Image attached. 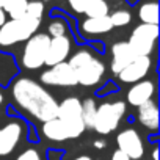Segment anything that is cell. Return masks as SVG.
Masks as SVG:
<instances>
[{
    "mask_svg": "<svg viewBox=\"0 0 160 160\" xmlns=\"http://www.w3.org/2000/svg\"><path fill=\"white\" fill-rule=\"evenodd\" d=\"M77 75V83L82 87H96L105 74V64L90 50H77L68 61Z\"/></svg>",
    "mask_w": 160,
    "mask_h": 160,
    "instance_id": "2",
    "label": "cell"
},
{
    "mask_svg": "<svg viewBox=\"0 0 160 160\" xmlns=\"http://www.w3.org/2000/svg\"><path fill=\"white\" fill-rule=\"evenodd\" d=\"M151 64H152V61H151L149 57H137L133 61H130L118 74V78L122 83H132L133 85L148 75V72L151 71Z\"/></svg>",
    "mask_w": 160,
    "mask_h": 160,
    "instance_id": "11",
    "label": "cell"
},
{
    "mask_svg": "<svg viewBox=\"0 0 160 160\" xmlns=\"http://www.w3.org/2000/svg\"><path fill=\"white\" fill-rule=\"evenodd\" d=\"M28 0H0V8L11 19H21L25 16Z\"/></svg>",
    "mask_w": 160,
    "mask_h": 160,
    "instance_id": "21",
    "label": "cell"
},
{
    "mask_svg": "<svg viewBox=\"0 0 160 160\" xmlns=\"http://www.w3.org/2000/svg\"><path fill=\"white\" fill-rule=\"evenodd\" d=\"M41 82L47 87H63V88H74L75 85H78L77 75L68 61L50 66L47 71H44L41 74Z\"/></svg>",
    "mask_w": 160,
    "mask_h": 160,
    "instance_id": "8",
    "label": "cell"
},
{
    "mask_svg": "<svg viewBox=\"0 0 160 160\" xmlns=\"http://www.w3.org/2000/svg\"><path fill=\"white\" fill-rule=\"evenodd\" d=\"M137 57L138 55L132 50V47L129 46V42H126V41L115 42L113 47H112V72L118 75Z\"/></svg>",
    "mask_w": 160,
    "mask_h": 160,
    "instance_id": "14",
    "label": "cell"
},
{
    "mask_svg": "<svg viewBox=\"0 0 160 160\" xmlns=\"http://www.w3.org/2000/svg\"><path fill=\"white\" fill-rule=\"evenodd\" d=\"M80 30L83 35H104L113 30V25L110 22L108 14L101 18H87L80 24Z\"/></svg>",
    "mask_w": 160,
    "mask_h": 160,
    "instance_id": "18",
    "label": "cell"
},
{
    "mask_svg": "<svg viewBox=\"0 0 160 160\" xmlns=\"http://www.w3.org/2000/svg\"><path fill=\"white\" fill-rule=\"evenodd\" d=\"M138 18L141 24L158 25V0H143L138 7Z\"/></svg>",
    "mask_w": 160,
    "mask_h": 160,
    "instance_id": "19",
    "label": "cell"
},
{
    "mask_svg": "<svg viewBox=\"0 0 160 160\" xmlns=\"http://www.w3.org/2000/svg\"><path fill=\"white\" fill-rule=\"evenodd\" d=\"M157 38H158V25L140 24L132 30L127 42L138 57H149L155 47Z\"/></svg>",
    "mask_w": 160,
    "mask_h": 160,
    "instance_id": "7",
    "label": "cell"
},
{
    "mask_svg": "<svg viewBox=\"0 0 160 160\" xmlns=\"http://www.w3.org/2000/svg\"><path fill=\"white\" fill-rule=\"evenodd\" d=\"M42 135L47 140L52 141H66V140H74L78 138L85 132L83 122H72V121H64L60 118H53L47 122H42Z\"/></svg>",
    "mask_w": 160,
    "mask_h": 160,
    "instance_id": "6",
    "label": "cell"
},
{
    "mask_svg": "<svg viewBox=\"0 0 160 160\" xmlns=\"http://www.w3.org/2000/svg\"><path fill=\"white\" fill-rule=\"evenodd\" d=\"M74 160H93L90 155H78V157H75Z\"/></svg>",
    "mask_w": 160,
    "mask_h": 160,
    "instance_id": "30",
    "label": "cell"
},
{
    "mask_svg": "<svg viewBox=\"0 0 160 160\" xmlns=\"http://www.w3.org/2000/svg\"><path fill=\"white\" fill-rule=\"evenodd\" d=\"M105 144H107V143H105L104 140H96V141H94V148H98V149H104Z\"/></svg>",
    "mask_w": 160,
    "mask_h": 160,
    "instance_id": "28",
    "label": "cell"
},
{
    "mask_svg": "<svg viewBox=\"0 0 160 160\" xmlns=\"http://www.w3.org/2000/svg\"><path fill=\"white\" fill-rule=\"evenodd\" d=\"M126 115V104L122 101L104 102L96 107V116L93 129L101 135H108L119 126V121Z\"/></svg>",
    "mask_w": 160,
    "mask_h": 160,
    "instance_id": "4",
    "label": "cell"
},
{
    "mask_svg": "<svg viewBox=\"0 0 160 160\" xmlns=\"http://www.w3.org/2000/svg\"><path fill=\"white\" fill-rule=\"evenodd\" d=\"M14 160H44L42 155L39 154L38 149H33V148H27L24 149L21 154H18V157Z\"/></svg>",
    "mask_w": 160,
    "mask_h": 160,
    "instance_id": "26",
    "label": "cell"
},
{
    "mask_svg": "<svg viewBox=\"0 0 160 160\" xmlns=\"http://www.w3.org/2000/svg\"><path fill=\"white\" fill-rule=\"evenodd\" d=\"M108 18H110V22L113 27H126L132 21V14L126 10H118V11L108 14Z\"/></svg>",
    "mask_w": 160,
    "mask_h": 160,
    "instance_id": "23",
    "label": "cell"
},
{
    "mask_svg": "<svg viewBox=\"0 0 160 160\" xmlns=\"http://www.w3.org/2000/svg\"><path fill=\"white\" fill-rule=\"evenodd\" d=\"M18 66L14 63V58L11 55H7L3 52H0V85L5 87L8 82L16 75Z\"/></svg>",
    "mask_w": 160,
    "mask_h": 160,
    "instance_id": "20",
    "label": "cell"
},
{
    "mask_svg": "<svg viewBox=\"0 0 160 160\" xmlns=\"http://www.w3.org/2000/svg\"><path fill=\"white\" fill-rule=\"evenodd\" d=\"M25 14L30 16V18H35V19H41L42 21V14H44V5H42V2H39V0L28 2Z\"/></svg>",
    "mask_w": 160,
    "mask_h": 160,
    "instance_id": "25",
    "label": "cell"
},
{
    "mask_svg": "<svg viewBox=\"0 0 160 160\" xmlns=\"http://www.w3.org/2000/svg\"><path fill=\"white\" fill-rule=\"evenodd\" d=\"M14 102L41 122L57 118L58 102L38 82L28 77H19L11 87Z\"/></svg>",
    "mask_w": 160,
    "mask_h": 160,
    "instance_id": "1",
    "label": "cell"
},
{
    "mask_svg": "<svg viewBox=\"0 0 160 160\" xmlns=\"http://www.w3.org/2000/svg\"><path fill=\"white\" fill-rule=\"evenodd\" d=\"M116 144H118V151H121L130 160H140L144 155L143 140H141L140 133L135 129H132V127L124 129L122 132L118 133Z\"/></svg>",
    "mask_w": 160,
    "mask_h": 160,
    "instance_id": "9",
    "label": "cell"
},
{
    "mask_svg": "<svg viewBox=\"0 0 160 160\" xmlns=\"http://www.w3.org/2000/svg\"><path fill=\"white\" fill-rule=\"evenodd\" d=\"M57 118L72 122H83L82 121V101L75 96L66 98L58 104Z\"/></svg>",
    "mask_w": 160,
    "mask_h": 160,
    "instance_id": "16",
    "label": "cell"
},
{
    "mask_svg": "<svg viewBox=\"0 0 160 160\" xmlns=\"http://www.w3.org/2000/svg\"><path fill=\"white\" fill-rule=\"evenodd\" d=\"M68 32V27H66V22L63 19H55L49 24V28H47V35L50 38H57V36H64Z\"/></svg>",
    "mask_w": 160,
    "mask_h": 160,
    "instance_id": "24",
    "label": "cell"
},
{
    "mask_svg": "<svg viewBox=\"0 0 160 160\" xmlns=\"http://www.w3.org/2000/svg\"><path fill=\"white\" fill-rule=\"evenodd\" d=\"M71 38L69 36H57V38H50L49 42V49H47V55H46V61L44 64L55 66L60 64L63 61H66V58L71 53Z\"/></svg>",
    "mask_w": 160,
    "mask_h": 160,
    "instance_id": "12",
    "label": "cell"
},
{
    "mask_svg": "<svg viewBox=\"0 0 160 160\" xmlns=\"http://www.w3.org/2000/svg\"><path fill=\"white\" fill-rule=\"evenodd\" d=\"M152 157H154V160H158V158H157V148L154 149V152H152Z\"/></svg>",
    "mask_w": 160,
    "mask_h": 160,
    "instance_id": "31",
    "label": "cell"
},
{
    "mask_svg": "<svg viewBox=\"0 0 160 160\" xmlns=\"http://www.w3.org/2000/svg\"><path fill=\"white\" fill-rule=\"evenodd\" d=\"M110 160H130V158H129L127 155H124L121 151H118V149H116V151L113 152V155H112V158H110Z\"/></svg>",
    "mask_w": 160,
    "mask_h": 160,
    "instance_id": "27",
    "label": "cell"
},
{
    "mask_svg": "<svg viewBox=\"0 0 160 160\" xmlns=\"http://www.w3.org/2000/svg\"><path fill=\"white\" fill-rule=\"evenodd\" d=\"M41 25V19L24 16L21 19H10L0 27V47H11L14 44L27 41L36 33Z\"/></svg>",
    "mask_w": 160,
    "mask_h": 160,
    "instance_id": "3",
    "label": "cell"
},
{
    "mask_svg": "<svg viewBox=\"0 0 160 160\" xmlns=\"http://www.w3.org/2000/svg\"><path fill=\"white\" fill-rule=\"evenodd\" d=\"M138 121L141 122L143 127H146L151 132H157L158 130V107L157 104L151 99L146 104L138 107Z\"/></svg>",
    "mask_w": 160,
    "mask_h": 160,
    "instance_id": "17",
    "label": "cell"
},
{
    "mask_svg": "<svg viewBox=\"0 0 160 160\" xmlns=\"http://www.w3.org/2000/svg\"><path fill=\"white\" fill-rule=\"evenodd\" d=\"M50 36L47 33H35L25 41V47L22 50L21 63L28 71H36L44 66L47 49H49Z\"/></svg>",
    "mask_w": 160,
    "mask_h": 160,
    "instance_id": "5",
    "label": "cell"
},
{
    "mask_svg": "<svg viewBox=\"0 0 160 160\" xmlns=\"http://www.w3.org/2000/svg\"><path fill=\"white\" fill-rule=\"evenodd\" d=\"M69 7L77 14L87 18H101L108 14V3L105 0H68Z\"/></svg>",
    "mask_w": 160,
    "mask_h": 160,
    "instance_id": "13",
    "label": "cell"
},
{
    "mask_svg": "<svg viewBox=\"0 0 160 160\" xmlns=\"http://www.w3.org/2000/svg\"><path fill=\"white\" fill-rule=\"evenodd\" d=\"M3 102V94H2V91H0V104Z\"/></svg>",
    "mask_w": 160,
    "mask_h": 160,
    "instance_id": "32",
    "label": "cell"
},
{
    "mask_svg": "<svg viewBox=\"0 0 160 160\" xmlns=\"http://www.w3.org/2000/svg\"><path fill=\"white\" fill-rule=\"evenodd\" d=\"M42 2H49V0H42Z\"/></svg>",
    "mask_w": 160,
    "mask_h": 160,
    "instance_id": "33",
    "label": "cell"
},
{
    "mask_svg": "<svg viewBox=\"0 0 160 160\" xmlns=\"http://www.w3.org/2000/svg\"><path fill=\"white\" fill-rule=\"evenodd\" d=\"M5 22H7V14H5V11L2 8H0V27H2Z\"/></svg>",
    "mask_w": 160,
    "mask_h": 160,
    "instance_id": "29",
    "label": "cell"
},
{
    "mask_svg": "<svg viewBox=\"0 0 160 160\" xmlns=\"http://www.w3.org/2000/svg\"><path fill=\"white\" fill-rule=\"evenodd\" d=\"M155 93V85L151 80H140V82L133 83L130 90L127 91V102L133 107H140L146 104L148 101L152 99Z\"/></svg>",
    "mask_w": 160,
    "mask_h": 160,
    "instance_id": "15",
    "label": "cell"
},
{
    "mask_svg": "<svg viewBox=\"0 0 160 160\" xmlns=\"http://www.w3.org/2000/svg\"><path fill=\"white\" fill-rule=\"evenodd\" d=\"M96 102L94 99H85L82 102V121L85 129H93V122H94V116H96Z\"/></svg>",
    "mask_w": 160,
    "mask_h": 160,
    "instance_id": "22",
    "label": "cell"
},
{
    "mask_svg": "<svg viewBox=\"0 0 160 160\" xmlns=\"http://www.w3.org/2000/svg\"><path fill=\"white\" fill-rule=\"evenodd\" d=\"M24 135V122L10 121L0 127V157H7L14 152Z\"/></svg>",
    "mask_w": 160,
    "mask_h": 160,
    "instance_id": "10",
    "label": "cell"
}]
</instances>
